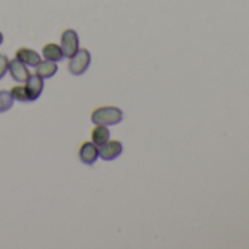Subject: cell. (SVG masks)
I'll use <instances>...</instances> for the list:
<instances>
[{"label":"cell","instance_id":"1","mask_svg":"<svg viewBox=\"0 0 249 249\" xmlns=\"http://www.w3.org/2000/svg\"><path fill=\"white\" fill-rule=\"evenodd\" d=\"M122 119H123V111L114 106L97 107L91 114L92 123L104 124V126H108V124H117L119 122H122Z\"/></svg>","mask_w":249,"mask_h":249},{"label":"cell","instance_id":"2","mask_svg":"<svg viewBox=\"0 0 249 249\" xmlns=\"http://www.w3.org/2000/svg\"><path fill=\"white\" fill-rule=\"evenodd\" d=\"M89 63H91V54H89V52L87 49H78V52L72 57H69L68 69H69V72L72 75L79 76V75H82L88 69Z\"/></svg>","mask_w":249,"mask_h":249},{"label":"cell","instance_id":"3","mask_svg":"<svg viewBox=\"0 0 249 249\" xmlns=\"http://www.w3.org/2000/svg\"><path fill=\"white\" fill-rule=\"evenodd\" d=\"M62 52L65 54V57H72L78 49H79V38L76 31L73 30H65L62 34V43H60Z\"/></svg>","mask_w":249,"mask_h":249},{"label":"cell","instance_id":"4","mask_svg":"<svg viewBox=\"0 0 249 249\" xmlns=\"http://www.w3.org/2000/svg\"><path fill=\"white\" fill-rule=\"evenodd\" d=\"M122 151H123V145L119 141H107L98 147V156L106 161L114 160L122 154Z\"/></svg>","mask_w":249,"mask_h":249},{"label":"cell","instance_id":"5","mask_svg":"<svg viewBox=\"0 0 249 249\" xmlns=\"http://www.w3.org/2000/svg\"><path fill=\"white\" fill-rule=\"evenodd\" d=\"M43 88H44V82L43 78H40L38 75H30V78L25 81V91L28 94L30 101L37 100L41 95Z\"/></svg>","mask_w":249,"mask_h":249},{"label":"cell","instance_id":"6","mask_svg":"<svg viewBox=\"0 0 249 249\" xmlns=\"http://www.w3.org/2000/svg\"><path fill=\"white\" fill-rule=\"evenodd\" d=\"M8 71L11 72V76L15 79V81H18V82H25L28 78H30V71H28V68L22 63V62H19L18 59H14V60H9V68H8Z\"/></svg>","mask_w":249,"mask_h":249},{"label":"cell","instance_id":"7","mask_svg":"<svg viewBox=\"0 0 249 249\" xmlns=\"http://www.w3.org/2000/svg\"><path fill=\"white\" fill-rule=\"evenodd\" d=\"M79 159L85 164H94L98 159V147L94 142H84L79 148Z\"/></svg>","mask_w":249,"mask_h":249},{"label":"cell","instance_id":"8","mask_svg":"<svg viewBox=\"0 0 249 249\" xmlns=\"http://www.w3.org/2000/svg\"><path fill=\"white\" fill-rule=\"evenodd\" d=\"M17 59L19 62H22L24 65L27 66H36L41 59H40V54L33 50V49H27V47H21L17 50Z\"/></svg>","mask_w":249,"mask_h":249},{"label":"cell","instance_id":"9","mask_svg":"<svg viewBox=\"0 0 249 249\" xmlns=\"http://www.w3.org/2000/svg\"><path fill=\"white\" fill-rule=\"evenodd\" d=\"M57 72V65L56 62H52V60H40L37 65H36V75H38L40 78L43 79H47V78H52L54 76V73Z\"/></svg>","mask_w":249,"mask_h":249},{"label":"cell","instance_id":"10","mask_svg":"<svg viewBox=\"0 0 249 249\" xmlns=\"http://www.w3.org/2000/svg\"><path fill=\"white\" fill-rule=\"evenodd\" d=\"M43 54L47 60H52V62H60L65 54L62 52V47L54 44V43H49L43 47Z\"/></svg>","mask_w":249,"mask_h":249},{"label":"cell","instance_id":"11","mask_svg":"<svg viewBox=\"0 0 249 249\" xmlns=\"http://www.w3.org/2000/svg\"><path fill=\"white\" fill-rule=\"evenodd\" d=\"M91 138H92V142H94L97 147H100V145H103L104 142L108 141V138H110V131H108L107 126H104V124H97V126H95V128L92 129V132H91Z\"/></svg>","mask_w":249,"mask_h":249},{"label":"cell","instance_id":"12","mask_svg":"<svg viewBox=\"0 0 249 249\" xmlns=\"http://www.w3.org/2000/svg\"><path fill=\"white\" fill-rule=\"evenodd\" d=\"M12 106H14V97H12L11 91L2 89L0 91V113L8 111Z\"/></svg>","mask_w":249,"mask_h":249},{"label":"cell","instance_id":"13","mask_svg":"<svg viewBox=\"0 0 249 249\" xmlns=\"http://www.w3.org/2000/svg\"><path fill=\"white\" fill-rule=\"evenodd\" d=\"M11 94L14 97V100L17 101H21V103H30V98H28V94L25 91V87H14L11 88Z\"/></svg>","mask_w":249,"mask_h":249},{"label":"cell","instance_id":"14","mask_svg":"<svg viewBox=\"0 0 249 249\" xmlns=\"http://www.w3.org/2000/svg\"><path fill=\"white\" fill-rule=\"evenodd\" d=\"M9 68V59L5 54H0V79H2Z\"/></svg>","mask_w":249,"mask_h":249},{"label":"cell","instance_id":"15","mask_svg":"<svg viewBox=\"0 0 249 249\" xmlns=\"http://www.w3.org/2000/svg\"><path fill=\"white\" fill-rule=\"evenodd\" d=\"M2 43H3V34L0 33V44H2Z\"/></svg>","mask_w":249,"mask_h":249}]
</instances>
